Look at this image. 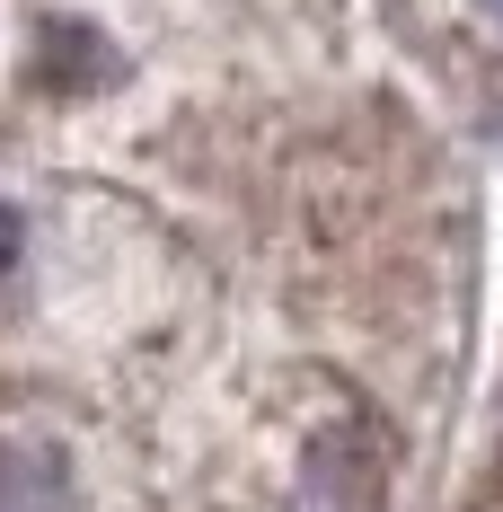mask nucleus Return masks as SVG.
<instances>
[{
  "mask_svg": "<svg viewBox=\"0 0 503 512\" xmlns=\"http://www.w3.org/2000/svg\"><path fill=\"white\" fill-rule=\"evenodd\" d=\"M486 9H495V18H503V0H486Z\"/></svg>",
  "mask_w": 503,
  "mask_h": 512,
  "instance_id": "7ed1b4c3",
  "label": "nucleus"
},
{
  "mask_svg": "<svg viewBox=\"0 0 503 512\" xmlns=\"http://www.w3.org/2000/svg\"><path fill=\"white\" fill-rule=\"evenodd\" d=\"M0 512H71L62 460L45 442H0Z\"/></svg>",
  "mask_w": 503,
  "mask_h": 512,
  "instance_id": "f257e3e1",
  "label": "nucleus"
},
{
  "mask_svg": "<svg viewBox=\"0 0 503 512\" xmlns=\"http://www.w3.org/2000/svg\"><path fill=\"white\" fill-rule=\"evenodd\" d=\"M9 256H18V212L0 204V274H9Z\"/></svg>",
  "mask_w": 503,
  "mask_h": 512,
  "instance_id": "f03ea898",
  "label": "nucleus"
}]
</instances>
